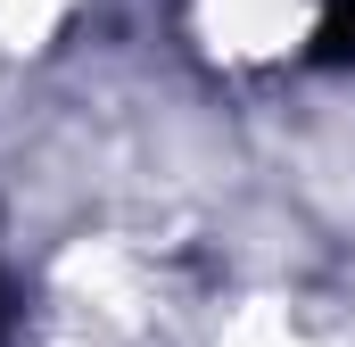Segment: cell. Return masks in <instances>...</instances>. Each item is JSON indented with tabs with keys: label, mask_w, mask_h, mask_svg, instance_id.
Masks as SVG:
<instances>
[{
	"label": "cell",
	"mask_w": 355,
	"mask_h": 347,
	"mask_svg": "<svg viewBox=\"0 0 355 347\" xmlns=\"http://www.w3.org/2000/svg\"><path fill=\"white\" fill-rule=\"evenodd\" d=\"M314 42H322V58H355V0H322Z\"/></svg>",
	"instance_id": "6da1fadb"
}]
</instances>
